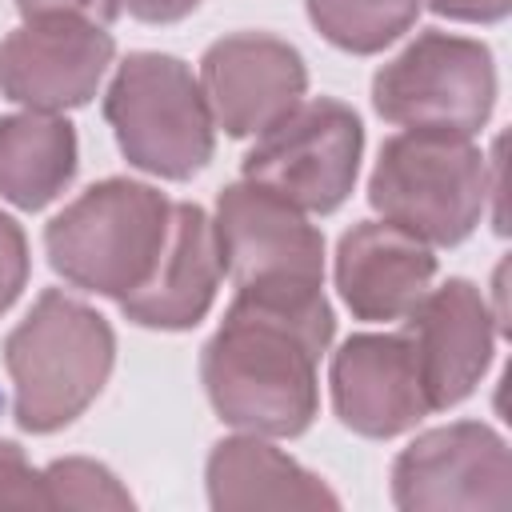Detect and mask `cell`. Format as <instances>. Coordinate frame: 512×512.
<instances>
[{
  "label": "cell",
  "instance_id": "24",
  "mask_svg": "<svg viewBox=\"0 0 512 512\" xmlns=\"http://www.w3.org/2000/svg\"><path fill=\"white\" fill-rule=\"evenodd\" d=\"M200 8V0H120V12L144 20V24H176L184 16H192Z\"/></svg>",
  "mask_w": 512,
  "mask_h": 512
},
{
  "label": "cell",
  "instance_id": "4",
  "mask_svg": "<svg viewBox=\"0 0 512 512\" xmlns=\"http://www.w3.org/2000/svg\"><path fill=\"white\" fill-rule=\"evenodd\" d=\"M488 156L472 136L408 128L380 144L368 176V204L424 244L468 240L488 208Z\"/></svg>",
  "mask_w": 512,
  "mask_h": 512
},
{
  "label": "cell",
  "instance_id": "20",
  "mask_svg": "<svg viewBox=\"0 0 512 512\" xmlns=\"http://www.w3.org/2000/svg\"><path fill=\"white\" fill-rule=\"evenodd\" d=\"M0 508H48L40 468L12 440H0Z\"/></svg>",
  "mask_w": 512,
  "mask_h": 512
},
{
  "label": "cell",
  "instance_id": "17",
  "mask_svg": "<svg viewBox=\"0 0 512 512\" xmlns=\"http://www.w3.org/2000/svg\"><path fill=\"white\" fill-rule=\"evenodd\" d=\"M80 144L72 120L56 112L0 116V196L24 212L52 204L76 176Z\"/></svg>",
  "mask_w": 512,
  "mask_h": 512
},
{
  "label": "cell",
  "instance_id": "5",
  "mask_svg": "<svg viewBox=\"0 0 512 512\" xmlns=\"http://www.w3.org/2000/svg\"><path fill=\"white\" fill-rule=\"evenodd\" d=\"M104 120L124 160L160 180H192L216 152L200 80L180 56L128 52L104 92Z\"/></svg>",
  "mask_w": 512,
  "mask_h": 512
},
{
  "label": "cell",
  "instance_id": "19",
  "mask_svg": "<svg viewBox=\"0 0 512 512\" xmlns=\"http://www.w3.org/2000/svg\"><path fill=\"white\" fill-rule=\"evenodd\" d=\"M40 476H44L48 508H132L136 504L112 468L84 456L52 460Z\"/></svg>",
  "mask_w": 512,
  "mask_h": 512
},
{
  "label": "cell",
  "instance_id": "8",
  "mask_svg": "<svg viewBox=\"0 0 512 512\" xmlns=\"http://www.w3.org/2000/svg\"><path fill=\"white\" fill-rule=\"evenodd\" d=\"M216 248L236 288H324V236L308 216L256 180L216 196Z\"/></svg>",
  "mask_w": 512,
  "mask_h": 512
},
{
  "label": "cell",
  "instance_id": "21",
  "mask_svg": "<svg viewBox=\"0 0 512 512\" xmlns=\"http://www.w3.org/2000/svg\"><path fill=\"white\" fill-rule=\"evenodd\" d=\"M28 268H32V260H28L24 228H20L8 212H0V316H4V312L16 304V296L24 292Z\"/></svg>",
  "mask_w": 512,
  "mask_h": 512
},
{
  "label": "cell",
  "instance_id": "14",
  "mask_svg": "<svg viewBox=\"0 0 512 512\" xmlns=\"http://www.w3.org/2000/svg\"><path fill=\"white\" fill-rule=\"evenodd\" d=\"M432 280V248L388 220H360L336 244V288L356 320H404L416 300L432 288Z\"/></svg>",
  "mask_w": 512,
  "mask_h": 512
},
{
  "label": "cell",
  "instance_id": "13",
  "mask_svg": "<svg viewBox=\"0 0 512 512\" xmlns=\"http://www.w3.org/2000/svg\"><path fill=\"white\" fill-rule=\"evenodd\" d=\"M328 388L340 424L368 440H392L432 412L416 352L404 332L348 336L332 352Z\"/></svg>",
  "mask_w": 512,
  "mask_h": 512
},
{
  "label": "cell",
  "instance_id": "9",
  "mask_svg": "<svg viewBox=\"0 0 512 512\" xmlns=\"http://www.w3.org/2000/svg\"><path fill=\"white\" fill-rule=\"evenodd\" d=\"M392 504L404 512H504L512 504L504 436L484 420L420 432L392 460Z\"/></svg>",
  "mask_w": 512,
  "mask_h": 512
},
{
  "label": "cell",
  "instance_id": "22",
  "mask_svg": "<svg viewBox=\"0 0 512 512\" xmlns=\"http://www.w3.org/2000/svg\"><path fill=\"white\" fill-rule=\"evenodd\" d=\"M20 16L32 20V16H80V20H92V24H112L120 16V0H16Z\"/></svg>",
  "mask_w": 512,
  "mask_h": 512
},
{
  "label": "cell",
  "instance_id": "6",
  "mask_svg": "<svg viewBox=\"0 0 512 512\" xmlns=\"http://www.w3.org/2000/svg\"><path fill=\"white\" fill-rule=\"evenodd\" d=\"M496 104L488 44L440 28L420 32L372 76V108L400 128L476 136Z\"/></svg>",
  "mask_w": 512,
  "mask_h": 512
},
{
  "label": "cell",
  "instance_id": "15",
  "mask_svg": "<svg viewBox=\"0 0 512 512\" xmlns=\"http://www.w3.org/2000/svg\"><path fill=\"white\" fill-rule=\"evenodd\" d=\"M220 276H224V264H220L212 216L200 204L184 200V204H172L168 244L156 260L152 276L116 304L140 328L184 332L208 316Z\"/></svg>",
  "mask_w": 512,
  "mask_h": 512
},
{
  "label": "cell",
  "instance_id": "3",
  "mask_svg": "<svg viewBox=\"0 0 512 512\" xmlns=\"http://www.w3.org/2000/svg\"><path fill=\"white\" fill-rule=\"evenodd\" d=\"M168 228L172 200L160 188L108 176L48 220L44 252L72 288L124 300L152 276Z\"/></svg>",
  "mask_w": 512,
  "mask_h": 512
},
{
  "label": "cell",
  "instance_id": "18",
  "mask_svg": "<svg viewBox=\"0 0 512 512\" xmlns=\"http://www.w3.org/2000/svg\"><path fill=\"white\" fill-rule=\"evenodd\" d=\"M316 32L352 56H376L420 16V0H304Z\"/></svg>",
  "mask_w": 512,
  "mask_h": 512
},
{
  "label": "cell",
  "instance_id": "23",
  "mask_svg": "<svg viewBox=\"0 0 512 512\" xmlns=\"http://www.w3.org/2000/svg\"><path fill=\"white\" fill-rule=\"evenodd\" d=\"M436 16L464 20V24H500L512 8V0H428Z\"/></svg>",
  "mask_w": 512,
  "mask_h": 512
},
{
  "label": "cell",
  "instance_id": "11",
  "mask_svg": "<svg viewBox=\"0 0 512 512\" xmlns=\"http://www.w3.org/2000/svg\"><path fill=\"white\" fill-rule=\"evenodd\" d=\"M196 80L212 124L236 140L260 136L308 92L304 56L272 32H232L208 44Z\"/></svg>",
  "mask_w": 512,
  "mask_h": 512
},
{
  "label": "cell",
  "instance_id": "1",
  "mask_svg": "<svg viewBox=\"0 0 512 512\" xmlns=\"http://www.w3.org/2000/svg\"><path fill=\"white\" fill-rule=\"evenodd\" d=\"M336 332L324 288H236L200 352L216 416L256 436H300L320 412L316 364Z\"/></svg>",
  "mask_w": 512,
  "mask_h": 512
},
{
  "label": "cell",
  "instance_id": "12",
  "mask_svg": "<svg viewBox=\"0 0 512 512\" xmlns=\"http://www.w3.org/2000/svg\"><path fill=\"white\" fill-rule=\"evenodd\" d=\"M400 324L416 352L432 412L476 392L496 352V316L472 280L452 276L440 288H428Z\"/></svg>",
  "mask_w": 512,
  "mask_h": 512
},
{
  "label": "cell",
  "instance_id": "16",
  "mask_svg": "<svg viewBox=\"0 0 512 512\" xmlns=\"http://www.w3.org/2000/svg\"><path fill=\"white\" fill-rule=\"evenodd\" d=\"M208 504L220 512L236 508H340V496L288 452L264 436H224L208 452L204 468Z\"/></svg>",
  "mask_w": 512,
  "mask_h": 512
},
{
  "label": "cell",
  "instance_id": "10",
  "mask_svg": "<svg viewBox=\"0 0 512 512\" xmlns=\"http://www.w3.org/2000/svg\"><path fill=\"white\" fill-rule=\"evenodd\" d=\"M116 40L80 16H32L0 40V92L36 112L80 108L96 96Z\"/></svg>",
  "mask_w": 512,
  "mask_h": 512
},
{
  "label": "cell",
  "instance_id": "7",
  "mask_svg": "<svg viewBox=\"0 0 512 512\" xmlns=\"http://www.w3.org/2000/svg\"><path fill=\"white\" fill-rule=\"evenodd\" d=\"M364 124L360 116L332 96L300 100L288 116L256 136L244 156V180H256L296 204L300 212L328 216L336 212L360 172Z\"/></svg>",
  "mask_w": 512,
  "mask_h": 512
},
{
  "label": "cell",
  "instance_id": "2",
  "mask_svg": "<svg viewBox=\"0 0 512 512\" xmlns=\"http://www.w3.org/2000/svg\"><path fill=\"white\" fill-rule=\"evenodd\" d=\"M112 360V324L84 300L60 288H44L4 340L12 420L36 436L68 428L104 392Z\"/></svg>",
  "mask_w": 512,
  "mask_h": 512
}]
</instances>
